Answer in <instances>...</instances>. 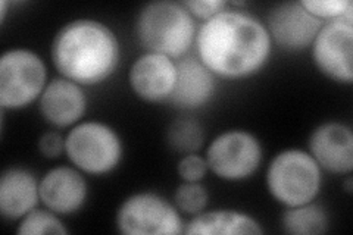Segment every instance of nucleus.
Returning <instances> with one entry per match:
<instances>
[{"label": "nucleus", "instance_id": "1", "mask_svg": "<svg viewBox=\"0 0 353 235\" xmlns=\"http://www.w3.org/2000/svg\"><path fill=\"white\" fill-rule=\"evenodd\" d=\"M197 58L216 78L245 80L268 63L272 41L267 25L239 9H223L196 34Z\"/></svg>", "mask_w": 353, "mask_h": 235}, {"label": "nucleus", "instance_id": "2", "mask_svg": "<svg viewBox=\"0 0 353 235\" xmlns=\"http://www.w3.org/2000/svg\"><path fill=\"white\" fill-rule=\"evenodd\" d=\"M52 62L58 72L81 87L110 78L121 61L115 32L96 19H74L65 24L52 43Z\"/></svg>", "mask_w": 353, "mask_h": 235}, {"label": "nucleus", "instance_id": "3", "mask_svg": "<svg viewBox=\"0 0 353 235\" xmlns=\"http://www.w3.org/2000/svg\"><path fill=\"white\" fill-rule=\"evenodd\" d=\"M194 18L181 2L159 0L143 6L136 19V36L149 53L181 59L196 41Z\"/></svg>", "mask_w": 353, "mask_h": 235}, {"label": "nucleus", "instance_id": "4", "mask_svg": "<svg viewBox=\"0 0 353 235\" xmlns=\"http://www.w3.org/2000/svg\"><path fill=\"white\" fill-rule=\"evenodd\" d=\"M265 181L279 203L294 207L316 198L323 185V170L309 152L287 149L274 156Z\"/></svg>", "mask_w": 353, "mask_h": 235}, {"label": "nucleus", "instance_id": "5", "mask_svg": "<svg viewBox=\"0 0 353 235\" xmlns=\"http://www.w3.org/2000/svg\"><path fill=\"white\" fill-rule=\"evenodd\" d=\"M65 153L71 163L88 175L115 171L124 156L119 134L108 124L87 121L77 124L65 137Z\"/></svg>", "mask_w": 353, "mask_h": 235}, {"label": "nucleus", "instance_id": "6", "mask_svg": "<svg viewBox=\"0 0 353 235\" xmlns=\"http://www.w3.org/2000/svg\"><path fill=\"white\" fill-rule=\"evenodd\" d=\"M48 70L40 56L28 49H10L0 58V106L19 110L34 103L46 88Z\"/></svg>", "mask_w": 353, "mask_h": 235}, {"label": "nucleus", "instance_id": "7", "mask_svg": "<svg viewBox=\"0 0 353 235\" xmlns=\"http://www.w3.org/2000/svg\"><path fill=\"white\" fill-rule=\"evenodd\" d=\"M117 227L125 235H179L184 234L185 223L167 198L143 192L123 201L117 212Z\"/></svg>", "mask_w": 353, "mask_h": 235}, {"label": "nucleus", "instance_id": "8", "mask_svg": "<svg viewBox=\"0 0 353 235\" xmlns=\"http://www.w3.org/2000/svg\"><path fill=\"white\" fill-rule=\"evenodd\" d=\"M263 150L253 134L243 130L221 132L208 145L205 159L218 178L237 183L248 180L262 163Z\"/></svg>", "mask_w": 353, "mask_h": 235}, {"label": "nucleus", "instance_id": "9", "mask_svg": "<svg viewBox=\"0 0 353 235\" xmlns=\"http://www.w3.org/2000/svg\"><path fill=\"white\" fill-rule=\"evenodd\" d=\"M316 70L340 84L353 83V22H324L311 44Z\"/></svg>", "mask_w": 353, "mask_h": 235}, {"label": "nucleus", "instance_id": "10", "mask_svg": "<svg viewBox=\"0 0 353 235\" xmlns=\"http://www.w3.org/2000/svg\"><path fill=\"white\" fill-rule=\"evenodd\" d=\"M324 25L302 6L301 2H285L271 9L267 30L271 41L289 52H302L311 48Z\"/></svg>", "mask_w": 353, "mask_h": 235}, {"label": "nucleus", "instance_id": "11", "mask_svg": "<svg viewBox=\"0 0 353 235\" xmlns=\"http://www.w3.org/2000/svg\"><path fill=\"white\" fill-rule=\"evenodd\" d=\"M309 154L321 170L349 175L353 170V132L341 122L318 125L309 137Z\"/></svg>", "mask_w": 353, "mask_h": 235}, {"label": "nucleus", "instance_id": "12", "mask_svg": "<svg viewBox=\"0 0 353 235\" xmlns=\"http://www.w3.org/2000/svg\"><path fill=\"white\" fill-rule=\"evenodd\" d=\"M40 201L59 216L81 210L88 197V185L81 171L71 166H57L40 180Z\"/></svg>", "mask_w": 353, "mask_h": 235}, {"label": "nucleus", "instance_id": "13", "mask_svg": "<svg viewBox=\"0 0 353 235\" xmlns=\"http://www.w3.org/2000/svg\"><path fill=\"white\" fill-rule=\"evenodd\" d=\"M176 76L175 61L168 56L145 52L130 70V85L134 94L149 103L168 102Z\"/></svg>", "mask_w": 353, "mask_h": 235}, {"label": "nucleus", "instance_id": "14", "mask_svg": "<svg viewBox=\"0 0 353 235\" xmlns=\"http://www.w3.org/2000/svg\"><path fill=\"white\" fill-rule=\"evenodd\" d=\"M175 66V84L167 103L181 110H196L211 102L216 90V76L201 59L184 56Z\"/></svg>", "mask_w": 353, "mask_h": 235}, {"label": "nucleus", "instance_id": "15", "mask_svg": "<svg viewBox=\"0 0 353 235\" xmlns=\"http://www.w3.org/2000/svg\"><path fill=\"white\" fill-rule=\"evenodd\" d=\"M40 114L44 121L57 128L74 127L87 110L84 88L66 78L52 80L39 99Z\"/></svg>", "mask_w": 353, "mask_h": 235}, {"label": "nucleus", "instance_id": "16", "mask_svg": "<svg viewBox=\"0 0 353 235\" xmlns=\"http://www.w3.org/2000/svg\"><path fill=\"white\" fill-rule=\"evenodd\" d=\"M40 181L27 167L12 166L0 176V214L8 221H21L40 201Z\"/></svg>", "mask_w": 353, "mask_h": 235}, {"label": "nucleus", "instance_id": "17", "mask_svg": "<svg viewBox=\"0 0 353 235\" xmlns=\"http://www.w3.org/2000/svg\"><path fill=\"white\" fill-rule=\"evenodd\" d=\"M187 235H258L263 234L261 223L239 210H208L194 215L185 223Z\"/></svg>", "mask_w": 353, "mask_h": 235}, {"label": "nucleus", "instance_id": "18", "mask_svg": "<svg viewBox=\"0 0 353 235\" xmlns=\"http://www.w3.org/2000/svg\"><path fill=\"white\" fill-rule=\"evenodd\" d=\"M283 229L292 235H321L328 231V215L324 207L314 201L287 207L281 218Z\"/></svg>", "mask_w": 353, "mask_h": 235}, {"label": "nucleus", "instance_id": "19", "mask_svg": "<svg viewBox=\"0 0 353 235\" xmlns=\"http://www.w3.org/2000/svg\"><path fill=\"white\" fill-rule=\"evenodd\" d=\"M205 137L203 125L194 118L175 119L167 132L170 147L181 156L197 153L203 145Z\"/></svg>", "mask_w": 353, "mask_h": 235}, {"label": "nucleus", "instance_id": "20", "mask_svg": "<svg viewBox=\"0 0 353 235\" xmlns=\"http://www.w3.org/2000/svg\"><path fill=\"white\" fill-rule=\"evenodd\" d=\"M59 215L54 212L46 209H32L31 212L22 218L18 223L17 232L19 235H41V234H68L62 221L58 218Z\"/></svg>", "mask_w": 353, "mask_h": 235}, {"label": "nucleus", "instance_id": "21", "mask_svg": "<svg viewBox=\"0 0 353 235\" xmlns=\"http://www.w3.org/2000/svg\"><path fill=\"white\" fill-rule=\"evenodd\" d=\"M208 190L199 183H184L176 188L174 194V205L185 215H199L208 206Z\"/></svg>", "mask_w": 353, "mask_h": 235}, {"label": "nucleus", "instance_id": "22", "mask_svg": "<svg viewBox=\"0 0 353 235\" xmlns=\"http://www.w3.org/2000/svg\"><path fill=\"white\" fill-rule=\"evenodd\" d=\"M302 6L319 21L345 19L353 22V3L350 0H301Z\"/></svg>", "mask_w": 353, "mask_h": 235}, {"label": "nucleus", "instance_id": "23", "mask_svg": "<svg viewBox=\"0 0 353 235\" xmlns=\"http://www.w3.org/2000/svg\"><path fill=\"white\" fill-rule=\"evenodd\" d=\"M208 171L209 166L206 159L197 153L184 154L176 165V172L184 183H201Z\"/></svg>", "mask_w": 353, "mask_h": 235}, {"label": "nucleus", "instance_id": "24", "mask_svg": "<svg viewBox=\"0 0 353 235\" xmlns=\"http://www.w3.org/2000/svg\"><path fill=\"white\" fill-rule=\"evenodd\" d=\"M181 3L189 10L193 18H201L203 21L211 19L227 8L224 0H185V2Z\"/></svg>", "mask_w": 353, "mask_h": 235}, {"label": "nucleus", "instance_id": "25", "mask_svg": "<svg viewBox=\"0 0 353 235\" xmlns=\"http://www.w3.org/2000/svg\"><path fill=\"white\" fill-rule=\"evenodd\" d=\"M39 150L48 159H57L65 153V137L58 131L44 132L39 140Z\"/></svg>", "mask_w": 353, "mask_h": 235}, {"label": "nucleus", "instance_id": "26", "mask_svg": "<svg viewBox=\"0 0 353 235\" xmlns=\"http://www.w3.org/2000/svg\"><path fill=\"white\" fill-rule=\"evenodd\" d=\"M345 187H346V192H347V193H352V178H350V176L347 178V181H346Z\"/></svg>", "mask_w": 353, "mask_h": 235}]
</instances>
